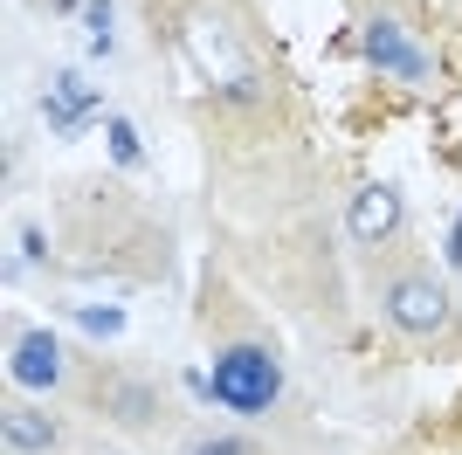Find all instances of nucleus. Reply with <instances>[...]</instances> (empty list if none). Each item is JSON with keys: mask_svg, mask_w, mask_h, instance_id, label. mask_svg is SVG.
I'll return each mask as SVG.
<instances>
[{"mask_svg": "<svg viewBox=\"0 0 462 455\" xmlns=\"http://www.w3.org/2000/svg\"><path fill=\"white\" fill-rule=\"evenodd\" d=\"M380 318L393 339H435V331H448V283L435 276V269L407 263L393 269V276H380Z\"/></svg>", "mask_w": 462, "mask_h": 455, "instance_id": "nucleus-1", "label": "nucleus"}, {"mask_svg": "<svg viewBox=\"0 0 462 455\" xmlns=\"http://www.w3.org/2000/svg\"><path fill=\"white\" fill-rule=\"evenodd\" d=\"M359 56H366L380 76H393V83H428V76H435L428 42L414 35L393 7H366V21H359Z\"/></svg>", "mask_w": 462, "mask_h": 455, "instance_id": "nucleus-2", "label": "nucleus"}, {"mask_svg": "<svg viewBox=\"0 0 462 455\" xmlns=\"http://www.w3.org/2000/svg\"><path fill=\"white\" fill-rule=\"evenodd\" d=\"M214 394L228 400V407H242V414H263V407L283 394V373H276V359L263 345H228V352L214 359Z\"/></svg>", "mask_w": 462, "mask_h": 455, "instance_id": "nucleus-3", "label": "nucleus"}, {"mask_svg": "<svg viewBox=\"0 0 462 455\" xmlns=\"http://www.w3.org/2000/svg\"><path fill=\"white\" fill-rule=\"evenodd\" d=\"M407 228V193L393 180H359L346 193V242L352 248H386Z\"/></svg>", "mask_w": 462, "mask_h": 455, "instance_id": "nucleus-4", "label": "nucleus"}, {"mask_svg": "<svg viewBox=\"0 0 462 455\" xmlns=\"http://www.w3.org/2000/svg\"><path fill=\"white\" fill-rule=\"evenodd\" d=\"M104 414L117 421V428H125V435H145V428H159V421H166V400H159V386L152 379H111V386H104Z\"/></svg>", "mask_w": 462, "mask_h": 455, "instance_id": "nucleus-5", "label": "nucleus"}, {"mask_svg": "<svg viewBox=\"0 0 462 455\" xmlns=\"http://www.w3.org/2000/svg\"><path fill=\"white\" fill-rule=\"evenodd\" d=\"M56 441H62V428L49 414H42V407H7V414H0V449L7 455H56Z\"/></svg>", "mask_w": 462, "mask_h": 455, "instance_id": "nucleus-6", "label": "nucleus"}, {"mask_svg": "<svg viewBox=\"0 0 462 455\" xmlns=\"http://www.w3.org/2000/svg\"><path fill=\"white\" fill-rule=\"evenodd\" d=\"M14 379H21V386H56V379H62V352H56V339H49V331H21V345H14Z\"/></svg>", "mask_w": 462, "mask_h": 455, "instance_id": "nucleus-7", "label": "nucleus"}, {"mask_svg": "<svg viewBox=\"0 0 462 455\" xmlns=\"http://www.w3.org/2000/svg\"><path fill=\"white\" fill-rule=\"evenodd\" d=\"M187 455H255V441L249 435H193Z\"/></svg>", "mask_w": 462, "mask_h": 455, "instance_id": "nucleus-8", "label": "nucleus"}, {"mask_svg": "<svg viewBox=\"0 0 462 455\" xmlns=\"http://www.w3.org/2000/svg\"><path fill=\"white\" fill-rule=\"evenodd\" d=\"M97 455H125V449H97Z\"/></svg>", "mask_w": 462, "mask_h": 455, "instance_id": "nucleus-9", "label": "nucleus"}]
</instances>
